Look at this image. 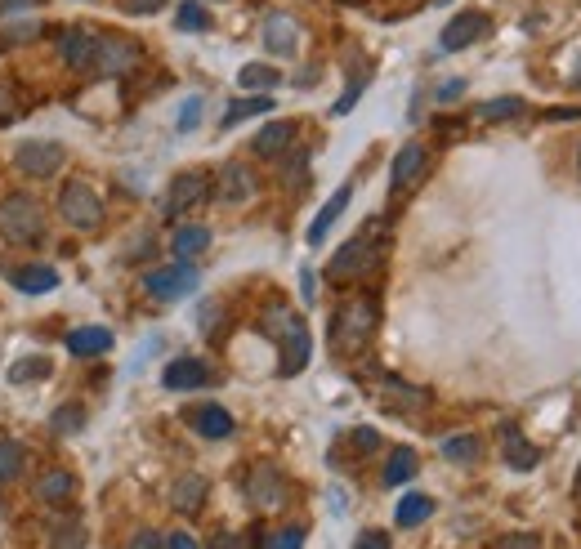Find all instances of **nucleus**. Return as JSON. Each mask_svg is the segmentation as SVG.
I'll list each match as a JSON object with an SVG mask.
<instances>
[{"label": "nucleus", "mask_w": 581, "mask_h": 549, "mask_svg": "<svg viewBox=\"0 0 581 549\" xmlns=\"http://www.w3.org/2000/svg\"><path fill=\"white\" fill-rule=\"evenodd\" d=\"M376 322H380V308L371 295L345 300L331 313V353L336 358H358L371 344V335H376Z\"/></svg>", "instance_id": "nucleus-1"}, {"label": "nucleus", "mask_w": 581, "mask_h": 549, "mask_svg": "<svg viewBox=\"0 0 581 549\" xmlns=\"http://www.w3.org/2000/svg\"><path fill=\"white\" fill-rule=\"evenodd\" d=\"M264 335H269V340H278V349H282L278 371L282 375H300L304 366H309V353H313L309 326H304V317L291 313L287 304H269V308H264Z\"/></svg>", "instance_id": "nucleus-2"}, {"label": "nucleus", "mask_w": 581, "mask_h": 549, "mask_svg": "<svg viewBox=\"0 0 581 549\" xmlns=\"http://www.w3.org/2000/svg\"><path fill=\"white\" fill-rule=\"evenodd\" d=\"M385 259V246L376 242V233H358L354 242H345L331 255V264H327V277L336 286H345V282H358V277H367L371 268Z\"/></svg>", "instance_id": "nucleus-3"}, {"label": "nucleus", "mask_w": 581, "mask_h": 549, "mask_svg": "<svg viewBox=\"0 0 581 549\" xmlns=\"http://www.w3.org/2000/svg\"><path fill=\"white\" fill-rule=\"evenodd\" d=\"M45 233V215L27 192H14V197L0 201V237L9 242H41Z\"/></svg>", "instance_id": "nucleus-4"}, {"label": "nucleus", "mask_w": 581, "mask_h": 549, "mask_svg": "<svg viewBox=\"0 0 581 549\" xmlns=\"http://www.w3.org/2000/svg\"><path fill=\"white\" fill-rule=\"evenodd\" d=\"M59 215L68 219L72 228H81V233H94V228L103 224V201L85 179H68L59 192Z\"/></svg>", "instance_id": "nucleus-5"}, {"label": "nucleus", "mask_w": 581, "mask_h": 549, "mask_svg": "<svg viewBox=\"0 0 581 549\" xmlns=\"http://www.w3.org/2000/svg\"><path fill=\"white\" fill-rule=\"evenodd\" d=\"M135 63H139V45L135 41H126V36H117V32H94V63H90V72H99V76H126Z\"/></svg>", "instance_id": "nucleus-6"}, {"label": "nucleus", "mask_w": 581, "mask_h": 549, "mask_svg": "<svg viewBox=\"0 0 581 549\" xmlns=\"http://www.w3.org/2000/svg\"><path fill=\"white\" fill-rule=\"evenodd\" d=\"M14 166L23 170V175H32V179H50L54 170L63 166V148H59V143H50V139H23V143H18V152H14Z\"/></svg>", "instance_id": "nucleus-7"}, {"label": "nucleus", "mask_w": 581, "mask_h": 549, "mask_svg": "<svg viewBox=\"0 0 581 549\" xmlns=\"http://www.w3.org/2000/svg\"><path fill=\"white\" fill-rule=\"evenodd\" d=\"M144 286L157 300H184L188 291H197V268L188 264V259H179V264H166V268H157V273H148Z\"/></svg>", "instance_id": "nucleus-8"}, {"label": "nucleus", "mask_w": 581, "mask_h": 549, "mask_svg": "<svg viewBox=\"0 0 581 549\" xmlns=\"http://www.w3.org/2000/svg\"><path fill=\"white\" fill-rule=\"evenodd\" d=\"M246 500H251L255 509H282V500H287V483H282V469L278 465H255L251 478H246Z\"/></svg>", "instance_id": "nucleus-9"}, {"label": "nucleus", "mask_w": 581, "mask_h": 549, "mask_svg": "<svg viewBox=\"0 0 581 549\" xmlns=\"http://www.w3.org/2000/svg\"><path fill=\"white\" fill-rule=\"evenodd\" d=\"M206 192H211V175L206 170H184V175H175V183H170V197L161 201V210H166V219H175L188 206H197Z\"/></svg>", "instance_id": "nucleus-10"}, {"label": "nucleus", "mask_w": 581, "mask_h": 549, "mask_svg": "<svg viewBox=\"0 0 581 549\" xmlns=\"http://www.w3.org/2000/svg\"><path fill=\"white\" fill-rule=\"evenodd\" d=\"M483 32H488V14H483V9H465V14H456L452 23L443 27V36H438V50L456 54V50H465V45L479 41Z\"/></svg>", "instance_id": "nucleus-11"}, {"label": "nucleus", "mask_w": 581, "mask_h": 549, "mask_svg": "<svg viewBox=\"0 0 581 549\" xmlns=\"http://www.w3.org/2000/svg\"><path fill=\"white\" fill-rule=\"evenodd\" d=\"M264 50L278 54V59H291L295 50H300V27H295L291 14H269V23H264Z\"/></svg>", "instance_id": "nucleus-12"}, {"label": "nucleus", "mask_w": 581, "mask_h": 549, "mask_svg": "<svg viewBox=\"0 0 581 549\" xmlns=\"http://www.w3.org/2000/svg\"><path fill=\"white\" fill-rule=\"evenodd\" d=\"M425 157H430V152H425L421 143H407V148H398L394 170H389V188H394V192H407V188H412V183L425 175Z\"/></svg>", "instance_id": "nucleus-13"}, {"label": "nucleus", "mask_w": 581, "mask_h": 549, "mask_svg": "<svg viewBox=\"0 0 581 549\" xmlns=\"http://www.w3.org/2000/svg\"><path fill=\"white\" fill-rule=\"evenodd\" d=\"M161 384L166 389H202V384H211V366L206 362H197V358H175L161 371Z\"/></svg>", "instance_id": "nucleus-14"}, {"label": "nucleus", "mask_w": 581, "mask_h": 549, "mask_svg": "<svg viewBox=\"0 0 581 549\" xmlns=\"http://www.w3.org/2000/svg\"><path fill=\"white\" fill-rule=\"evenodd\" d=\"M349 197H354V183H345V188H340V192H331V201L318 210V215H313V224H309V246H322V242H327L331 224H336V219L345 215Z\"/></svg>", "instance_id": "nucleus-15"}, {"label": "nucleus", "mask_w": 581, "mask_h": 549, "mask_svg": "<svg viewBox=\"0 0 581 549\" xmlns=\"http://www.w3.org/2000/svg\"><path fill=\"white\" fill-rule=\"evenodd\" d=\"M255 188H260V183H255V175L242 161H228V166L219 170V197L224 201H251Z\"/></svg>", "instance_id": "nucleus-16"}, {"label": "nucleus", "mask_w": 581, "mask_h": 549, "mask_svg": "<svg viewBox=\"0 0 581 549\" xmlns=\"http://www.w3.org/2000/svg\"><path fill=\"white\" fill-rule=\"evenodd\" d=\"M59 50H63V63H68V67L90 72V63H94V32H85V27H68V32L59 36Z\"/></svg>", "instance_id": "nucleus-17"}, {"label": "nucleus", "mask_w": 581, "mask_h": 549, "mask_svg": "<svg viewBox=\"0 0 581 549\" xmlns=\"http://www.w3.org/2000/svg\"><path fill=\"white\" fill-rule=\"evenodd\" d=\"M291 139H295V125L291 121H269L251 139V148H255V157H282V152L291 148Z\"/></svg>", "instance_id": "nucleus-18"}, {"label": "nucleus", "mask_w": 581, "mask_h": 549, "mask_svg": "<svg viewBox=\"0 0 581 549\" xmlns=\"http://www.w3.org/2000/svg\"><path fill=\"white\" fill-rule=\"evenodd\" d=\"M68 349L76 358H99V353L112 349V331L108 326H81V331L68 335Z\"/></svg>", "instance_id": "nucleus-19"}, {"label": "nucleus", "mask_w": 581, "mask_h": 549, "mask_svg": "<svg viewBox=\"0 0 581 549\" xmlns=\"http://www.w3.org/2000/svg\"><path fill=\"white\" fill-rule=\"evenodd\" d=\"M206 500V478L202 474H184L170 491V505H175V514H197Z\"/></svg>", "instance_id": "nucleus-20"}, {"label": "nucleus", "mask_w": 581, "mask_h": 549, "mask_svg": "<svg viewBox=\"0 0 581 549\" xmlns=\"http://www.w3.org/2000/svg\"><path fill=\"white\" fill-rule=\"evenodd\" d=\"M380 398H385L394 411H416V407H425V402H430V393L416 389V384H403V380H394V375H389V380L380 384Z\"/></svg>", "instance_id": "nucleus-21"}, {"label": "nucleus", "mask_w": 581, "mask_h": 549, "mask_svg": "<svg viewBox=\"0 0 581 549\" xmlns=\"http://www.w3.org/2000/svg\"><path fill=\"white\" fill-rule=\"evenodd\" d=\"M72 491H76V478L68 469H50V474L36 483V500H45V505H68Z\"/></svg>", "instance_id": "nucleus-22"}, {"label": "nucleus", "mask_w": 581, "mask_h": 549, "mask_svg": "<svg viewBox=\"0 0 581 549\" xmlns=\"http://www.w3.org/2000/svg\"><path fill=\"white\" fill-rule=\"evenodd\" d=\"M14 286H18V291H27V295H41V291H54V286H59V273H54V268H45V264L18 268Z\"/></svg>", "instance_id": "nucleus-23"}, {"label": "nucleus", "mask_w": 581, "mask_h": 549, "mask_svg": "<svg viewBox=\"0 0 581 549\" xmlns=\"http://www.w3.org/2000/svg\"><path fill=\"white\" fill-rule=\"evenodd\" d=\"M193 425L202 438H228V433H233V416H228L224 407H202L193 416Z\"/></svg>", "instance_id": "nucleus-24"}, {"label": "nucleus", "mask_w": 581, "mask_h": 549, "mask_svg": "<svg viewBox=\"0 0 581 549\" xmlns=\"http://www.w3.org/2000/svg\"><path fill=\"white\" fill-rule=\"evenodd\" d=\"M175 255L179 259H193V255H202L206 246H211V228H202V224H188V228H179L175 233Z\"/></svg>", "instance_id": "nucleus-25"}, {"label": "nucleus", "mask_w": 581, "mask_h": 549, "mask_svg": "<svg viewBox=\"0 0 581 549\" xmlns=\"http://www.w3.org/2000/svg\"><path fill=\"white\" fill-rule=\"evenodd\" d=\"M237 85H242V90H273V85H282V72L269 63H246L242 72H237Z\"/></svg>", "instance_id": "nucleus-26"}, {"label": "nucleus", "mask_w": 581, "mask_h": 549, "mask_svg": "<svg viewBox=\"0 0 581 549\" xmlns=\"http://www.w3.org/2000/svg\"><path fill=\"white\" fill-rule=\"evenodd\" d=\"M412 474H416V451L412 447H398L394 456L385 460V487H403Z\"/></svg>", "instance_id": "nucleus-27"}, {"label": "nucleus", "mask_w": 581, "mask_h": 549, "mask_svg": "<svg viewBox=\"0 0 581 549\" xmlns=\"http://www.w3.org/2000/svg\"><path fill=\"white\" fill-rule=\"evenodd\" d=\"M430 514H434V500L421 496V491H412V496H403V505H398V527H416Z\"/></svg>", "instance_id": "nucleus-28"}, {"label": "nucleus", "mask_w": 581, "mask_h": 549, "mask_svg": "<svg viewBox=\"0 0 581 549\" xmlns=\"http://www.w3.org/2000/svg\"><path fill=\"white\" fill-rule=\"evenodd\" d=\"M443 456L456 460V465H470V460H479V438H474V433H452V438L443 442Z\"/></svg>", "instance_id": "nucleus-29"}, {"label": "nucleus", "mask_w": 581, "mask_h": 549, "mask_svg": "<svg viewBox=\"0 0 581 549\" xmlns=\"http://www.w3.org/2000/svg\"><path fill=\"white\" fill-rule=\"evenodd\" d=\"M264 112H273L269 94H260V99H237V103H228L224 125H237V121H246V117H264Z\"/></svg>", "instance_id": "nucleus-30"}, {"label": "nucleus", "mask_w": 581, "mask_h": 549, "mask_svg": "<svg viewBox=\"0 0 581 549\" xmlns=\"http://www.w3.org/2000/svg\"><path fill=\"white\" fill-rule=\"evenodd\" d=\"M528 112V103L523 99H488L479 103V121H510V117H523Z\"/></svg>", "instance_id": "nucleus-31"}, {"label": "nucleus", "mask_w": 581, "mask_h": 549, "mask_svg": "<svg viewBox=\"0 0 581 549\" xmlns=\"http://www.w3.org/2000/svg\"><path fill=\"white\" fill-rule=\"evenodd\" d=\"M175 27H179V32H206V27H211V14H206L197 0H184L179 14H175Z\"/></svg>", "instance_id": "nucleus-32"}, {"label": "nucleus", "mask_w": 581, "mask_h": 549, "mask_svg": "<svg viewBox=\"0 0 581 549\" xmlns=\"http://www.w3.org/2000/svg\"><path fill=\"white\" fill-rule=\"evenodd\" d=\"M18 469H23V451H18V442L0 438V483H14Z\"/></svg>", "instance_id": "nucleus-33"}, {"label": "nucleus", "mask_w": 581, "mask_h": 549, "mask_svg": "<svg viewBox=\"0 0 581 549\" xmlns=\"http://www.w3.org/2000/svg\"><path fill=\"white\" fill-rule=\"evenodd\" d=\"M506 460H510V465L514 469H532V465H537V447H523V438H519V433H514L510 429V442H506Z\"/></svg>", "instance_id": "nucleus-34"}, {"label": "nucleus", "mask_w": 581, "mask_h": 549, "mask_svg": "<svg viewBox=\"0 0 581 549\" xmlns=\"http://www.w3.org/2000/svg\"><path fill=\"white\" fill-rule=\"evenodd\" d=\"M45 371H50V362H45V358H23V362H14L9 380H14V384H27V380H41Z\"/></svg>", "instance_id": "nucleus-35"}, {"label": "nucleus", "mask_w": 581, "mask_h": 549, "mask_svg": "<svg viewBox=\"0 0 581 549\" xmlns=\"http://www.w3.org/2000/svg\"><path fill=\"white\" fill-rule=\"evenodd\" d=\"M363 85H367V67H363V72H358V76H354V81H349L345 99H336V108H331V112H336V117H345V112H349V108H354V103H358V99H363Z\"/></svg>", "instance_id": "nucleus-36"}, {"label": "nucleus", "mask_w": 581, "mask_h": 549, "mask_svg": "<svg viewBox=\"0 0 581 549\" xmlns=\"http://www.w3.org/2000/svg\"><path fill=\"white\" fill-rule=\"evenodd\" d=\"M81 420H85V411L76 407V402H68V407L54 416V433H76V429H81Z\"/></svg>", "instance_id": "nucleus-37"}, {"label": "nucleus", "mask_w": 581, "mask_h": 549, "mask_svg": "<svg viewBox=\"0 0 581 549\" xmlns=\"http://www.w3.org/2000/svg\"><path fill=\"white\" fill-rule=\"evenodd\" d=\"M197 121H202V99H184V108H179V134H193Z\"/></svg>", "instance_id": "nucleus-38"}, {"label": "nucleus", "mask_w": 581, "mask_h": 549, "mask_svg": "<svg viewBox=\"0 0 581 549\" xmlns=\"http://www.w3.org/2000/svg\"><path fill=\"white\" fill-rule=\"evenodd\" d=\"M304 545V532L300 527H287V532H273L269 541H264V549H300Z\"/></svg>", "instance_id": "nucleus-39"}, {"label": "nucleus", "mask_w": 581, "mask_h": 549, "mask_svg": "<svg viewBox=\"0 0 581 549\" xmlns=\"http://www.w3.org/2000/svg\"><path fill=\"white\" fill-rule=\"evenodd\" d=\"M14 117H18V94L9 81H0V125H9Z\"/></svg>", "instance_id": "nucleus-40"}, {"label": "nucleus", "mask_w": 581, "mask_h": 549, "mask_svg": "<svg viewBox=\"0 0 581 549\" xmlns=\"http://www.w3.org/2000/svg\"><path fill=\"white\" fill-rule=\"evenodd\" d=\"M36 32H41L36 23H9L5 32H0V45H9V41H32Z\"/></svg>", "instance_id": "nucleus-41"}, {"label": "nucleus", "mask_w": 581, "mask_h": 549, "mask_svg": "<svg viewBox=\"0 0 581 549\" xmlns=\"http://www.w3.org/2000/svg\"><path fill=\"white\" fill-rule=\"evenodd\" d=\"M492 549H541V541L532 532H514V536H501Z\"/></svg>", "instance_id": "nucleus-42"}, {"label": "nucleus", "mask_w": 581, "mask_h": 549, "mask_svg": "<svg viewBox=\"0 0 581 549\" xmlns=\"http://www.w3.org/2000/svg\"><path fill=\"white\" fill-rule=\"evenodd\" d=\"M54 549H81V527H59L54 532Z\"/></svg>", "instance_id": "nucleus-43"}, {"label": "nucleus", "mask_w": 581, "mask_h": 549, "mask_svg": "<svg viewBox=\"0 0 581 549\" xmlns=\"http://www.w3.org/2000/svg\"><path fill=\"white\" fill-rule=\"evenodd\" d=\"M461 94H465V81H461V76H452V81L438 85V103H452V99H461Z\"/></svg>", "instance_id": "nucleus-44"}, {"label": "nucleus", "mask_w": 581, "mask_h": 549, "mask_svg": "<svg viewBox=\"0 0 581 549\" xmlns=\"http://www.w3.org/2000/svg\"><path fill=\"white\" fill-rule=\"evenodd\" d=\"M354 549H389V536L385 532H363L354 541Z\"/></svg>", "instance_id": "nucleus-45"}, {"label": "nucleus", "mask_w": 581, "mask_h": 549, "mask_svg": "<svg viewBox=\"0 0 581 549\" xmlns=\"http://www.w3.org/2000/svg\"><path fill=\"white\" fill-rule=\"evenodd\" d=\"M211 549H246V541L237 532H219L215 541H211Z\"/></svg>", "instance_id": "nucleus-46"}, {"label": "nucleus", "mask_w": 581, "mask_h": 549, "mask_svg": "<svg viewBox=\"0 0 581 549\" xmlns=\"http://www.w3.org/2000/svg\"><path fill=\"white\" fill-rule=\"evenodd\" d=\"M161 5H166V0H126L130 14H157Z\"/></svg>", "instance_id": "nucleus-47"}, {"label": "nucleus", "mask_w": 581, "mask_h": 549, "mask_svg": "<svg viewBox=\"0 0 581 549\" xmlns=\"http://www.w3.org/2000/svg\"><path fill=\"white\" fill-rule=\"evenodd\" d=\"M166 549H197V541L188 532H170L166 536Z\"/></svg>", "instance_id": "nucleus-48"}, {"label": "nucleus", "mask_w": 581, "mask_h": 549, "mask_svg": "<svg viewBox=\"0 0 581 549\" xmlns=\"http://www.w3.org/2000/svg\"><path fill=\"white\" fill-rule=\"evenodd\" d=\"M354 442H358V451H371V447L380 442V433H376V429H358V433H354Z\"/></svg>", "instance_id": "nucleus-49"}, {"label": "nucleus", "mask_w": 581, "mask_h": 549, "mask_svg": "<svg viewBox=\"0 0 581 549\" xmlns=\"http://www.w3.org/2000/svg\"><path fill=\"white\" fill-rule=\"evenodd\" d=\"M130 549H161V536H157V532H139Z\"/></svg>", "instance_id": "nucleus-50"}, {"label": "nucleus", "mask_w": 581, "mask_h": 549, "mask_svg": "<svg viewBox=\"0 0 581 549\" xmlns=\"http://www.w3.org/2000/svg\"><path fill=\"white\" fill-rule=\"evenodd\" d=\"M300 291H304V304H313V273H309V268L300 273Z\"/></svg>", "instance_id": "nucleus-51"}, {"label": "nucleus", "mask_w": 581, "mask_h": 549, "mask_svg": "<svg viewBox=\"0 0 581 549\" xmlns=\"http://www.w3.org/2000/svg\"><path fill=\"white\" fill-rule=\"evenodd\" d=\"M18 5H32V0H0V9H18Z\"/></svg>", "instance_id": "nucleus-52"}, {"label": "nucleus", "mask_w": 581, "mask_h": 549, "mask_svg": "<svg viewBox=\"0 0 581 549\" xmlns=\"http://www.w3.org/2000/svg\"><path fill=\"white\" fill-rule=\"evenodd\" d=\"M573 85H577V90H581V67H577V72H573Z\"/></svg>", "instance_id": "nucleus-53"}, {"label": "nucleus", "mask_w": 581, "mask_h": 549, "mask_svg": "<svg viewBox=\"0 0 581 549\" xmlns=\"http://www.w3.org/2000/svg\"><path fill=\"white\" fill-rule=\"evenodd\" d=\"M577 496H581V469H577Z\"/></svg>", "instance_id": "nucleus-54"}]
</instances>
